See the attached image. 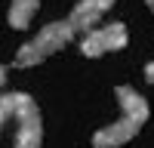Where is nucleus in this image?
<instances>
[{"mask_svg": "<svg viewBox=\"0 0 154 148\" xmlns=\"http://www.w3.org/2000/svg\"><path fill=\"white\" fill-rule=\"evenodd\" d=\"M114 96H117V105H120V117L93 133V148H123L130 139H136L142 133V127L151 117V105L139 90H133L126 83H117Z\"/></svg>", "mask_w": 154, "mask_h": 148, "instance_id": "nucleus-1", "label": "nucleus"}, {"mask_svg": "<svg viewBox=\"0 0 154 148\" xmlns=\"http://www.w3.org/2000/svg\"><path fill=\"white\" fill-rule=\"evenodd\" d=\"M114 3H117V0H77V3L71 6V12L65 16V22L71 25L74 37H83L89 28L102 25L105 12H111Z\"/></svg>", "mask_w": 154, "mask_h": 148, "instance_id": "nucleus-5", "label": "nucleus"}, {"mask_svg": "<svg viewBox=\"0 0 154 148\" xmlns=\"http://www.w3.org/2000/svg\"><path fill=\"white\" fill-rule=\"evenodd\" d=\"M74 40H77V37L71 31V25L65 19H56V22L43 25L37 34H31V40H25L16 49V56H12V68H19V71L37 68V65H43L49 56H56L59 49H65Z\"/></svg>", "mask_w": 154, "mask_h": 148, "instance_id": "nucleus-2", "label": "nucleus"}, {"mask_svg": "<svg viewBox=\"0 0 154 148\" xmlns=\"http://www.w3.org/2000/svg\"><path fill=\"white\" fill-rule=\"evenodd\" d=\"M16 99H19V93H3V96H0V136H3L6 120H12V111H16Z\"/></svg>", "mask_w": 154, "mask_h": 148, "instance_id": "nucleus-7", "label": "nucleus"}, {"mask_svg": "<svg viewBox=\"0 0 154 148\" xmlns=\"http://www.w3.org/2000/svg\"><path fill=\"white\" fill-rule=\"evenodd\" d=\"M145 80L154 86V59H151V62H145Z\"/></svg>", "mask_w": 154, "mask_h": 148, "instance_id": "nucleus-8", "label": "nucleus"}, {"mask_svg": "<svg viewBox=\"0 0 154 148\" xmlns=\"http://www.w3.org/2000/svg\"><path fill=\"white\" fill-rule=\"evenodd\" d=\"M145 6H148V9H151V12H154V0H145Z\"/></svg>", "mask_w": 154, "mask_h": 148, "instance_id": "nucleus-10", "label": "nucleus"}, {"mask_svg": "<svg viewBox=\"0 0 154 148\" xmlns=\"http://www.w3.org/2000/svg\"><path fill=\"white\" fill-rule=\"evenodd\" d=\"M12 120H16L12 148H43V117H40V105L34 102V96L19 93Z\"/></svg>", "mask_w": 154, "mask_h": 148, "instance_id": "nucleus-3", "label": "nucleus"}, {"mask_svg": "<svg viewBox=\"0 0 154 148\" xmlns=\"http://www.w3.org/2000/svg\"><path fill=\"white\" fill-rule=\"evenodd\" d=\"M80 40V56L83 59H102L108 53H120L130 43V31H126L123 22H108V25H96L89 28Z\"/></svg>", "mask_w": 154, "mask_h": 148, "instance_id": "nucleus-4", "label": "nucleus"}, {"mask_svg": "<svg viewBox=\"0 0 154 148\" xmlns=\"http://www.w3.org/2000/svg\"><path fill=\"white\" fill-rule=\"evenodd\" d=\"M40 9V0H9V9H6V22L12 25L16 31H28L31 22Z\"/></svg>", "mask_w": 154, "mask_h": 148, "instance_id": "nucleus-6", "label": "nucleus"}, {"mask_svg": "<svg viewBox=\"0 0 154 148\" xmlns=\"http://www.w3.org/2000/svg\"><path fill=\"white\" fill-rule=\"evenodd\" d=\"M6 77H9V68H6V65H0V86L6 83Z\"/></svg>", "mask_w": 154, "mask_h": 148, "instance_id": "nucleus-9", "label": "nucleus"}]
</instances>
